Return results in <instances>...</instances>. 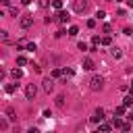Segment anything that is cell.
Wrapping results in <instances>:
<instances>
[{
  "instance_id": "27",
  "label": "cell",
  "mask_w": 133,
  "mask_h": 133,
  "mask_svg": "<svg viewBox=\"0 0 133 133\" xmlns=\"http://www.w3.org/2000/svg\"><path fill=\"white\" fill-rule=\"evenodd\" d=\"M100 42H102V39H100V37H98V35H94V37H91V44H96V46H98V44H100Z\"/></svg>"
},
{
  "instance_id": "34",
  "label": "cell",
  "mask_w": 133,
  "mask_h": 133,
  "mask_svg": "<svg viewBox=\"0 0 133 133\" xmlns=\"http://www.w3.org/2000/svg\"><path fill=\"white\" fill-rule=\"evenodd\" d=\"M106 2H110V0H106Z\"/></svg>"
},
{
  "instance_id": "4",
  "label": "cell",
  "mask_w": 133,
  "mask_h": 133,
  "mask_svg": "<svg viewBox=\"0 0 133 133\" xmlns=\"http://www.w3.org/2000/svg\"><path fill=\"white\" fill-rule=\"evenodd\" d=\"M73 8H75L77 12H85V8H87V2H85V0H75V2H73Z\"/></svg>"
},
{
  "instance_id": "1",
  "label": "cell",
  "mask_w": 133,
  "mask_h": 133,
  "mask_svg": "<svg viewBox=\"0 0 133 133\" xmlns=\"http://www.w3.org/2000/svg\"><path fill=\"white\" fill-rule=\"evenodd\" d=\"M19 23H21V27H23V29H29V27L33 25V17H31V15H23Z\"/></svg>"
},
{
  "instance_id": "29",
  "label": "cell",
  "mask_w": 133,
  "mask_h": 133,
  "mask_svg": "<svg viewBox=\"0 0 133 133\" xmlns=\"http://www.w3.org/2000/svg\"><path fill=\"white\" fill-rule=\"evenodd\" d=\"M123 33H125V35H131L133 31H131V27H125V29H123Z\"/></svg>"
},
{
  "instance_id": "23",
  "label": "cell",
  "mask_w": 133,
  "mask_h": 133,
  "mask_svg": "<svg viewBox=\"0 0 133 133\" xmlns=\"http://www.w3.org/2000/svg\"><path fill=\"white\" fill-rule=\"evenodd\" d=\"M8 12H10V17H17V15H19V12H17V8H15V6H10V8H8Z\"/></svg>"
},
{
  "instance_id": "24",
  "label": "cell",
  "mask_w": 133,
  "mask_h": 133,
  "mask_svg": "<svg viewBox=\"0 0 133 133\" xmlns=\"http://www.w3.org/2000/svg\"><path fill=\"white\" fill-rule=\"evenodd\" d=\"M77 48H79V50H87V44H85V42H79Z\"/></svg>"
},
{
  "instance_id": "16",
  "label": "cell",
  "mask_w": 133,
  "mask_h": 133,
  "mask_svg": "<svg viewBox=\"0 0 133 133\" xmlns=\"http://www.w3.org/2000/svg\"><path fill=\"white\" fill-rule=\"evenodd\" d=\"M123 104H125V106H131V104H133V94H131V96H127V98L123 100Z\"/></svg>"
},
{
  "instance_id": "10",
  "label": "cell",
  "mask_w": 133,
  "mask_h": 133,
  "mask_svg": "<svg viewBox=\"0 0 133 133\" xmlns=\"http://www.w3.org/2000/svg\"><path fill=\"white\" fill-rule=\"evenodd\" d=\"M10 75H12L15 79H21V77H23V71H21V69H12V71H10Z\"/></svg>"
},
{
  "instance_id": "9",
  "label": "cell",
  "mask_w": 133,
  "mask_h": 133,
  "mask_svg": "<svg viewBox=\"0 0 133 133\" xmlns=\"http://www.w3.org/2000/svg\"><path fill=\"white\" fill-rule=\"evenodd\" d=\"M44 89H46V91H52V89H54V81H52V79H46V81H44Z\"/></svg>"
},
{
  "instance_id": "17",
  "label": "cell",
  "mask_w": 133,
  "mask_h": 133,
  "mask_svg": "<svg viewBox=\"0 0 133 133\" xmlns=\"http://www.w3.org/2000/svg\"><path fill=\"white\" fill-rule=\"evenodd\" d=\"M100 44H102V46H110V44H112V39L106 35V37H102V42H100Z\"/></svg>"
},
{
  "instance_id": "19",
  "label": "cell",
  "mask_w": 133,
  "mask_h": 133,
  "mask_svg": "<svg viewBox=\"0 0 133 133\" xmlns=\"http://www.w3.org/2000/svg\"><path fill=\"white\" fill-rule=\"evenodd\" d=\"M6 114H8V118H10V121H15V118H17V116H15V110H12V108H8V110H6Z\"/></svg>"
},
{
  "instance_id": "31",
  "label": "cell",
  "mask_w": 133,
  "mask_h": 133,
  "mask_svg": "<svg viewBox=\"0 0 133 133\" xmlns=\"http://www.w3.org/2000/svg\"><path fill=\"white\" fill-rule=\"evenodd\" d=\"M21 2H23L25 6H27V4H31V0H21Z\"/></svg>"
},
{
  "instance_id": "15",
  "label": "cell",
  "mask_w": 133,
  "mask_h": 133,
  "mask_svg": "<svg viewBox=\"0 0 133 133\" xmlns=\"http://www.w3.org/2000/svg\"><path fill=\"white\" fill-rule=\"evenodd\" d=\"M52 6H54L56 10H60V8H62V0H52Z\"/></svg>"
},
{
  "instance_id": "5",
  "label": "cell",
  "mask_w": 133,
  "mask_h": 133,
  "mask_svg": "<svg viewBox=\"0 0 133 133\" xmlns=\"http://www.w3.org/2000/svg\"><path fill=\"white\" fill-rule=\"evenodd\" d=\"M56 19H58L60 23H69V21H71V15H69L66 10H62V8H60V10H58V15H56Z\"/></svg>"
},
{
  "instance_id": "13",
  "label": "cell",
  "mask_w": 133,
  "mask_h": 133,
  "mask_svg": "<svg viewBox=\"0 0 133 133\" xmlns=\"http://www.w3.org/2000/svg\"><path fill=\"white\" fill-rule=\"evenodd\" d=\"M125 114V104L123 106H116V110H114V116H123Z\"/></svg>"
},
{
  "instance_id": "8",
  "label": "cell",
  "mask_w": 133,
  "mask_h": 133,
  "mask_svg": "<svg viewBox=\"0 0 133 133\" xmlns=\"http://www.w3.org/2000/svg\"><path fill=\"white\" fill-rule=\"evenodd\" d=\"M83 69H85V71H91V69H94V60H91V58H85V60H83Z\"/></svg>"
},
{
  "instance_id": "7",
  "label": "cell",
  "mask_w": 133,
  "mask_h": 133,
  "mask_svg": "<svg viewBox=\"0 0 133 133\" xmlns=\"http://www.w3.org/2000/svg\"><path fill=\"white\" fill-rule=\"evenodd\" d=\"M114 127H116V129H123V131H129V129H131V125H129V123H123L121 118H114Z\"/></svg>"
},
{
  "instance_id": "25",
  "label": "cell",
  "mask_w": 133,
  "mask_h": 133,
  "mask_svg": "<svg viewBox=\"0 0 133 133\" xmlns=\"http://www.w3.org/2000/svg\"><path fill=\"white\" fill-rule=\"evenodd\" d=\"M96 17H98V19H104V17H106V12H104V10H98V12H96Z\"/></svg>"
},
{
  "instance_id": "30",
  "label": "cell",
  "mask_w": 133,
  "mask_h": 133,
  "mask_svg": "<svg viewBox=\"0 0 133 133\" xmlns=\"http://www.w3.org/2000/svg\"><path fill=\"white\" fill-rule=\"evenodd\" d=\"M62 102H64V98H62V96H58V98H56V104H58V106H62Z\"/></svg>"
},
{
  "instance_id": "33",
  "label": "cell",
  "mask_w": 133,
  "mask_h": 133,
  "mask_svg": "<svg viewBox=\"0 0 133 133\" xmlns=\"http://www.w3.org/2000/svg\"><path fill=\"white\" fill-rule=\"evenodd\" d=\"M131 94H133V85H131Z\"/></svg>"
},
{
  "instance_id": "3",
  "label": "cell",
  "mask_w": 133,
  "mask_h": 133,
  "mask_svg": "<svg viewBox=\"0 0 133 133\" xmlns=\"http://www.w3.org/2000/svg\"><path fill=\"white\" fill-rule=\"evenodd\" d=\"M35 94H37V87H35L33 83H29V85L25 87V96H27L29 100H33V98H35Z\"/></svg>"
},
{
  "instance_id": "14",
  "label": "cell",
  "mask_w": 133,
  "mask_h": 133,
  "mask_svg": "<svg viewBox=\"0 0 133 133\" xmlns=\"http://www.w3.org/2000/svg\"><path fill=\"white\" fill-rule=\"evenodd\" d=\"M17 64H19V66H25V64H27V58H25V56H17Z\"/></svg>"
},
{
  "instance_id": "6",
  "label": "cell",
  "mask_w": 133,
  "mask_h": 133,
  "mask_svg": "<svg viewBox=\"0 0 133 133\" xmlns=\"http://www.w3.org/2000/svg\"><path fill=\"white\" fill-rule=\"evenodd\" d=\"M91 121H94V123H102V121H104V108H98V110L94 112Z\"/></svg>"
},
{
  "instance_id": "32",
  "label": "cell",
  "mask_w": 133,
  "mask_h": 133,
  "mask_svg": "<svg viewBox=\"0 0 133 133\" xmlns=\"http://www.w3.org/2000/svg\"><path fill=\"white\" fill-rule=\"evenodd\" d=\"M127 4H129V6H131V8H133V0H127Z\"/></svg>"
},
{
  "instance_id": "2",
  "label": "cell",
  "mask_w": 133,
  "mask_h": 133,
  "mask_svg": "<svg viewBox=\"0 0 133 133\" xmlns=\"http://www.w3.org/2000/svg\"><path fill=\"white\" fill-rule=\"evenodd\" d=\"M102 85H104V79H102V77H94V79L89 81V87H91L94 91H98V89H102Z\"/></svg>"
},
{
  "instance_id": "18",
  "label": "cell",
  "mask_w": 133,
  "mask_h": 133,
  "mask_svg": "<svg viewBox=\"0 0 133 133\" xmlns=\"http://www.w3.org/2000/svg\"><path fill=\"white\" fill-rule=\"evenodd\" d=\"M77 33H79V29H77L75 25H73V27H69V35H77Z\"/></svg>"
},
{
  "instance_id": "21",
  "label": "cell",
  "mask_w": 133,
  "mask_h": 133,
  "mask_svg": "<svg viewBox=\"0 0 133 133\" xmlns=\"http://www.w3.org/2000/svg\"><path fill=\"white\" fill-rule=\"evenodd\" d=\"M0 39L6 42V39H8V31H0Z\"/></svg>"
},
{
  "instance_id": "11",
  "label": "cell",
  "mask_w": 133,
  "mask_h": 133,
  "mask_svg": "<svg viewBox=\"0 0 133 133\" xmlns=\"http://www.w3.org/2000/svg\"><path fill=\"white\" fill-rule=\"evenodd\" d=\"M110 52H112V56H114V58H121V56H123V52H121L116 46H112V50H110Z\"/></svg>"
},
{
  "instance_id": "20",
  "label": "cell",
  "mask_w": 133,
  "mask_h": 133,
  "mask_svg": "<svg viewBox=\"0 0 133 133\" xmlns=\"http://www.w3.org/2000/svg\"><path fill=\"white\" fill-rule=\"evenodd\" d=\"M110 129H112V127H110L108 123H102V125H100V131H110Z\"/></svg>"
},
{
  "instance_id": "22",
  "label": "cell",
  "mask_w": 133,
  "mask_h": 133,
  "mask_svg": "<svg viewBox=\"0 0 133 133\" xmlns=\"http://www.w3.org/2000/svg\"><path fill=\"white\" fill-rule=\"evenodd\" d=\"M60 75H64L60 69H54V71H52V77H60Z\"/></svg>"
},
{
  "instance_id": "28",
  "label": "cell",
  "mask_w": 133,
  "mask_h": 133,
  "mask_svg": "<svg viewBox=\"0 0 133 133\" xmlns=\"http://www.w3.org/2000/svg\"><path fill=\"white\" fill-rule=\"evenodd\" d=\"M39 6H44V8L50 6V0H39Z\"/></svg>"
},
{
  "instance_id": "12",
  "label": "cell",
  "mask_w": 133,
  "mask_h": 133,
  "mask_svg": "<svg viewBox=\"0 0 133 133\" xmlns=\"http://www.w3.org/2000/svg\"><path fill=\"white\" fill-rule=\"evenodd\" d=\"M4 89H6V94H12V91H17V83H8Z\"/></svg>"
},
{
  "instance_id": "26",
  "label": "cell",
  "mask_w": 133,
  "mask_h": 133,
  "mask_svg": "<svg viewBox=\"0 0 133 133\" xmlns=\"http://www.w3.org/2000/svg\"><path fill=\"white\" fill-rule=\"evenodd\" d=\"M87 27H89V29H94V27H96V21H94V19H89V21H87Z\"/></svg>"
}]
</instances>
